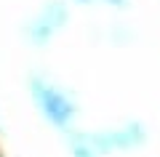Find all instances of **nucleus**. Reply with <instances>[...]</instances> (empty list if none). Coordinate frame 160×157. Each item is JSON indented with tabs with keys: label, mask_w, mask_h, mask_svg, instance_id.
<instances>
[{
	"label": "nucleus",
	"mask_w": 160,
	"mask_h": 157,
	"mask_svg": "<svg viewBox=\"0 0 160 157\" xmlns=\"http://www.w3.org/2000/svg\"><path fill=\"white\" fill-rule=\"evenodd\" d=\"M27 93L46 125H51L59 133H67L75 128L80 117V104H78V96L67 85L53 80L43 69H32L27 75Z\"/></svg>",
	"instance_id": "obj_1"
},
{
	"label": "nucleus",
	"mask_w": 160,
	"mask_h": 157,
	"mask_svg": "<svg viewBox=\"0 0 160 157\" xmlns=\"http://www.w3.org/2000/svg\"><path fill=\"white\" fill-rule=\"evenodd\" d=\"M88 133H91V141H93V146H96V152L102 157L120 155V152H136V149L149 144V128L136 117L126 120L120 125L88 130Z\"/></svg>",
	"instance_id": "obj_2"
},
{
	"label": "nucleus",
	"mask_w": 160,
	"mask_h": 157,
	"mask_svg": "<svg viewBox=\"0 0 160 157\" xmlns=\"http://www.w3.org/2000/svg\"><path fill=\"white\" fill-rule=\"evenodd\" d=\"M35 13H38L56 35L64 32V29L69 27V22H72V8H69L67 0H46Z\"/></svg>",
	"instance_id": "obj_3"
},
{
	"label": "nucleus",
	"mask_w": 160,
	"mask_h": 157,
	"mask_svg": "<svg viewBox=\"0 0 160 157\" xmlns=\"http://www.w3.org/2000/svg\"><path fill=\"white\" fill-rule=\"evenodd\" d=\"M22 37H24V43H27L29 48L40 51V48H48V45L56 40V32H53L38 13H32V16L22 24Z\"/></svg>",
	"instance_id": "obj_4"
},
{
	"label": "nucleus",
	"mask_w": 160,
	"mask_h": 157,
	"mask_svg": "<svg viewBox=\"0 0 160 157\" xmlns=\"http://www.w3.org/2000/svg\"><path fill=\"white\" fill-rule=\"evenodd\" d=\"M64 144H67L69 157H102L96 152V146H93L88 130H78V128L67 130V133H64Z\"/></svg>",
	"instance_id": "obj_5"
},
{
	"label": "nucleus",
	"mask_w": 160,
	"mask_h": 157,
	"mask_svg": "<svg viewBox=\"0 0 160 157\" xmlns=\"http://www.w3.org/2000/svg\"><path fill=\"white\" fill-rule=\"evenodd\" d=\"M133 40H136V35H133V29L128 27V24H120V22H115L112 27L107 29V43H109V45H115V48L131 45Z\"/></svg>",
	"instance_id": "obj_6"
},
{
	"label": "nucleus",
	"mask_w": 160,
	"mask_h": 157,
	"mask_svg": "<svg viewBox=\"0 0 160 157\" xmlns=\"http://www.w3.org/2000/svg\"><path fill=\"white\" fill-rule=\"evenodd\" d=\"M96 3L112 8V11H128V8H131V0H96Z\"/></svg>",
	"instance_id": "obj_7"
},
{
	"label": "nucleus",
	"mask_w": 160,
	"mask_h": 157,
	"mask_svg": "<svg viewBox=\"0 0 160 157\" xmlns=\"http://www.w3.org/2000/svg\"><path fill=\"white\" fill-rule=\"evenodd\" d=\"M69 3H75V6H83V8H86V6H93L96 0H69Z\"/></svg>",
	"instance_id": "obj_8"
}]
</instances>
